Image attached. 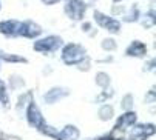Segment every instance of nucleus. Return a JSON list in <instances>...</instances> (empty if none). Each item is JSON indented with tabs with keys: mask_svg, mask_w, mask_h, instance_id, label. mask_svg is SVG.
<instances>
[{
	"mask_svg": "<svg viewBox=\"0 0 156 140\" xmlns=\"http://www.w3.org/2000/svg\"><path fill=\"white\" fill-rule=\"evenodd\" d=\"M85 59V48L77 43H70L66 45L62 51V60L66 65H76L80 63Z\"/></svg>",
	"mask_w": 156,
	"mask_h": 140,
	"instance_id": "f257e3e1",
	"label": "nucleus"
},
{
	"mask_svg": "<svg viewBox=\"0 0 156 140\" xmlns=\"http://www.w3.org/2000/svg\"><path fill=\"white\" fill-rule=\"evenodd\" d=\"M60 45H62V39L60 37L50 36V37L37 40L34 43V50L39 51V53H51V51H56Z\"/></svg>",
	"mask_w": 156,
	"mask_h": 140,
	"instance_id": "f03ea898",
	"label": "nucleus"
},
{
	"mask_svg": "<svg viewBox=\"0 0 156 140\" xmlns=\"http://www.w3.org/2000/svg\"><path fill=\"white\" fill-rule=\"evenodd\" d=\"M94 20L99 23L104 29H107L110 32H119V29H121V23L118 20L111 19V17H108V15L99 12V11L94 12Z\"/></svg>",
	"mask_w": 156,
	"mask_h": 140,
	"instance_id": "7ed1b4c3",
	"label": "nucleus"
},
{
	"mask_svg": "<svg viewBox=\"0 0 156 140\" xmlns=\"http://www.w3.org/2000/svg\"><path fill=\"white\" fill-rule=\"evenodd\" d=\"M85 8H87V6L80 2V0H70V2L66 3V6H65V12L68 14L71 19L79 20V19L83 17Z\"/></svg>",
	"mask_w": 156,
	"mask_h": 140,
	"instance_id": "20e7f679",
	"label": "nucleus"
},
{
	"mask_svg": "<svg viewBox=\"0 0 156 140\" xmlns=\"http://www.w3.org/2000/svg\"><path fill=\"white\" fill-rule=\"evenodd\" d=\"M42 29L40 26L37 25V23L34 22H23V23H20V28H19V32L20 36H23V37H28V39H34L37 36H40Z\"/></svg>",
	"mask_w": 156,
	"mask_h": 140,
	"instance_id": "39448f33",
	"label": "nucleus"
},
{
	"mask_svg": "<svg viewBox=\"0 0 156 140\" xmlns=\"http://www.w3.org/2000/svg\"><path fill=\"white\" fill-rule=\"evenodd\" d=\"M153 132H154V126L153 125H138V126L133 128L130 137H131V140H145Z\"/></svg>",
	"mask_w": 156,
	"mask_h": 140,
	"instance_id": "423d86ee",
	"label": "nucleus"
},
{
	"mask_svg": "<svg viewBox=\"0 0 156 140\" xmlns=\"http://www.w3.org/2000/svg\"><path fill=\"white\" fill-rule=\"evenodd\" d=\"M27 115H28V122H30L31 126H34V128H40V126L43 125V117H42V114H40L39 108H37L34 103H31V105L28 106V112H27Z\"/></svg>",
	"mask_w": 156,
	"mask_h": 140,
	"instance_id": "0eeeda50",
	"label": "nucleus"
},
{
	"mask_svg": "<svg viewBox=\"0 0 156 140\" xmlns=\"http://www.w3.org/2000/svg\"><path fill=\"white\" fill-rule=\"evenodd\" d=\"M20 28V22L17 20H5L0 23V32H3L6 36H16Z\"/></svg>",
	"mask_w": 156,
	"mask_h": 140,
	"instance_id": "6e6552de",
	"label": "nucleus"
},
{
	"mask_svg": "<svg viewBox=\"0 0 156 140\" xmlns=\"http://www.w3.org/2000/svg\"><path fill=\"white\" fill-rule=\"evenodd\" d=\"M147 53V46L139 42V40H135L128 48H127V56H135V57H142L144 54Z\"/></svg>",
	"mask_w": 156,
	"mask_h": 140,
	"instance_id": "1a4fd4ad",
	"label": "nucleus"
},
{
	"mask_svg": "<svg viewBox=\"0 0 156 140\" xmlns=\"http://www.w3.org/2000/svg\"><path fill=\"white\" fill-rule=\"evenodd\" d=\"M56 137H57L59 140H77V138H79V131H77V128H74V126H66V128H63L60 132H57Z\"/></svg>",
	"mask_w": 156,
	"mask_h": 140,
	"instance_id": "9d476101",
	"label": "nucleus"
},
{
	"mask_svg": "<svg viewBox=\"0 0 156 140\" xmlns=\"http://www.w3.org/2000/svg\"><path fill=\"white\" fill-rule=\"evenodd\" d=\"M135 122H136V114L135 112H127V114H124V115L119 117V120H118L115 128L116 129H125V128L131 126Z\"/></svg>",
	"mask_w": 156,
	"mask_h": 140,
	"instance_id": "9b49d317",
	"label": "nucleus"
},
{
	"mask_svg": "<svg viewBox=\"0 0 156 140\" xmlns=\"http://www.w3.org/2000/svg\"><path fill=\"white\" fill-rule=\"evenodd\" d=\"M66 94H68V92H66L65 89H59V88H54V89L48 91L47 94H45V100H47L48 103H54V102H57L59 99L65 97Z\"/></svg>",
	"mask_w": 156,
	"mask_h": 140,
	"instance_id": "f8f14e48",
	"label": "nucleus"
},
{
	"mask_svg": "<svg viewBox=\"0 0 156 140\" xmlns=\"http://www.w3.org/2000/svg\"><path fill=\"white\" fill-rule=\"evenodd\" d=\"M99 115H101V119H102V120H107V119H110L111 115H113V109H111V106L105 105V106H102V108H101Z\"/></svg>",
	"mask_w": 156,
	"mask_h": 140,
	"instance_id": "ddd939ff",
	"label": "nucleus"
},
{
	"mask_svg": "<svg viewBox=\"0 0 156 140\" xmlns=\"http://www.w3.org/2000/svg\"><path fill=\"white\" fill-rule=\"evenodd\" d=\"M0 59H3L5 62H27L23 57H19V56H8V54H3V53H0Z\"/></svg>",
	"mask_w": 156,
	"mask_h": 140,
	"instance_id": "4468645a",
	"label": "nucleus"
},
{
	"mask_svg": "<svg viewBox=\"0 0 156 140\" xmlns=\"http://www.w3.org/2000/svg\"><path fill=\"white\" fill-rule=\"evenodd\" d=\"M145 17H147V19H144V20H142V25H144L145 28L153 26V25H154V14H153V11H150Z\"/></svg>",
	"mask_w": 156,
	"mask_h": 140,
	"instance_id": "2eb2a0df",
	"label": "nucleus"
},
{
	"mask_svg": "<svg viewBox=\"0 0 156 140\" xmlns=\"http://www.w3.org/2000/svg\"><path fill=\"white\" fill-rule=\"evenodd\" d=\"M96 82H98V85H101V86H107L108 85V76L107 74H104V73H99L98 74V79H96Z\"/></svg>",
	"mask_w": 156,
	"mask_h": 140,
	"instance_id": "dca6fc26",
	"label": "nucleus"
},
{
	"mask_svg": "<svg viewBox=\"0 0 156 140\" xmlns=\"http://www.w3.org/2000/svg\"><path fill=\"white\" fill-rule=\"evenodd\" d=\"M0 99H2L3 103H8V96H6V88H5V83L0 80Z\"/></svg>",
	"mask_w": 156,
	"mask_h": 140,
	"instance_id": "f3484780",
	"label": "nucleus"
},
{
	"mask_svg": "<svg viewBox=\"0 0 156 140\" xmlns=\"http://www.w3.org/2000/svg\"><path fill=\"white\" fill-rule=\"evenodd\" d=\"M102 48L104 50H115L116 43H115V40H111V39H105L104 43H102Z\"/></svg>",
	"mask_w": 156,
	"mask_h": 140,
	"instance_id": "a211bd4d",
	"label": "nucleus"
},
{
	"mask_svg": "<svg viewBox=\"0 0 156 140\" xmlns=\"http://www.w3.org/2000/svg\"><path fill=\"white\" fill-rule=\"evenodd\" d=\"M43 3H47V5H54V3H57V2H60V0H42Z\"/></svg>",
	"mask_w": 156,
	"mask_h": 140,
	"instance_id": "6ab92c4d",
	"label": "nucleus"
},
{
	"mask_svg": "<svg viewBox=\"0 0 156 140\" xmlns=\"http://www.w3.org/2000/svg\"><path fill=\"white\" fill-rule=\"evenodd\" d=\"M99 140H113L111 137H102V138H99Z\"/></svg>",
	"mask_w": 156,
	"mask_h": 140,
	"instance_id": "aec40b11",
	"label": "nucleus"
},
{
	"mask_svg": "<svg viewBox=\"0 0 156 140\" xmlns=\"http://www.w3.org/2000/svg\"><path fill=\"white\" fill-rule=\"evenodd\" d=\"M115 2H119V0H115Z\"/></svg>",
	"mask_w": 156,
	"mask_h": 140,
	"instance_id": "412c9836",
	"label": "nucleus"
}]
</instances>
